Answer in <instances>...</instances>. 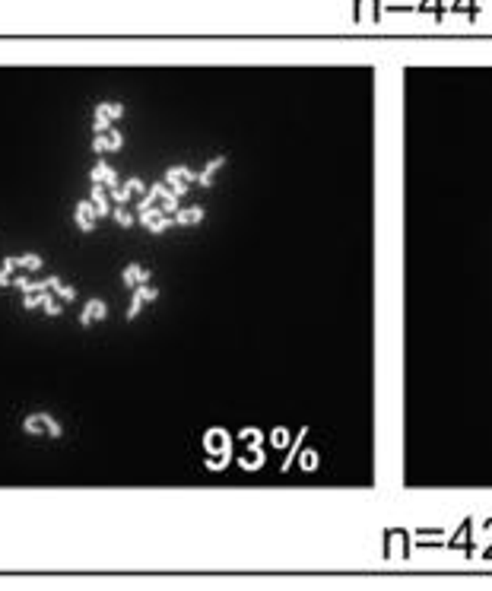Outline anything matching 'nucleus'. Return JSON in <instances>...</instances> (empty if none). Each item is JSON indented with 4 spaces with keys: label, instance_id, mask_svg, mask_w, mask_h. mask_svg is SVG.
<instances>
[{
    "label": "nucleus",
    "instance_id": "nucleus-1",
    "mask_svg": "<svg viewBox=\"0 0 492 591\" xmlns=\"http://www.w3.org/2000/svg\"><path fill=\"white\" fill-rule=\"evenodd\" d=\"M187 181H197V172H191V169H185V165H172V169H165V185L172 188L178 197L187 191Z\"/></svg>",
    "mask_w": 492,
    "mask_h": 591
},
{
    "label": "nucleus",
    "instance_id": "nucleus-2",
    "mask_svg": "<svg viewBox=\"0 0 492 591\" xmlns=\"http://www.w3.org/2000/svg\"><path fill=\"white\" fill-rule=\"evenodd\" d=\"M156 296H159V290L153 283H140L134 290V296H130V306H127V318H137L140 315V308L146 306V302H156Z\"/></svg>",
    "mask_w": 492,
    "mask_h": 591
},
{
    "label": "nucleus",
    "instance_id": "nucleus-3",
    "mask_svg": "<svg viewBox=\"0 0 492 591\" xmlns=\"http://www.w3.org/2000/svg\"><path fill=\"white\" fill-rule=\"evenodd\" d=\"M124 147V137H121L118 128H112L108 134H96V140H92V153H108V150H121Z\"/></svg>",
    "mask_w": 492,
    "mask_h": 591
},
{
    "label": "nucleus",
    "instance_id": "nucleus-4",
    "mask_svg": "<svg viewBox=\"0 0 492 591\" xmlns=\"http://www.w3.org/2000/svg\"><path fill=\"white\" fill-rule=\"evenodd\" d=\"M96 207H92V201H76V223H80L83 232H92L96 229Z\"/></svg>",
    "mask_w": 492,
    "mask_h": 591
},
{
    "label": "nucleus",
    "instance_id": "nucleus-5",
    "mask_svg": "<svg viewBox=\"0 0 492 591\" xmlns=\"http://www.w3.org/2000/svg\"><path fill=\"white\" fill-rule=\"evenodd\" d=\"M90 178L99 181V185H105V188H118V172H114L108 163H96V169L90 172Z\"/></svg>",
    "mask_w": 492,
    "mask_h": 591
},
{
    "label": "nucleus",
    "instance_id": "nucleus-6",
    "mask_svg": "<svg viewBox=\"0 0 492 591\" xmlns=\"http://www.w3.org/2000/svg\"><path fill=\"white\" fill-rule=\"evenodd\" d=\"M92 207H96V217H108L112 213V197L102 191V185L99 181H92V194H90Z\"/></svg>",
    "mask_w": 492,
    "mask_h": 591
},
{
    "label": "nucleus",
    "instance_id": "nucleus-7",
    "mask_svg": "<svg viewBox=\"0 0 492 591\" xmlns=\"http://www.w3.org/2000/svg\"><path fill=\"white\" fill-rule=\"evenodd\" d=\"M153 280V274H149L146 267H140V264H127L124 267V283L130 286V290H137L140 283H149Z\"/></svg>",
    "mask_w": 492,
    "mask_h": 591
},
{
    "label": "nucleus",
    "instance_id": "nucleus-8",
    "mask_svg": "<svg viewBox=\"0 0 492 591\" xmlns=\"http://www.w3.org/2000/svg\"><path fill=\"white\" fill-rule=\"evenodd\" d=\"M226 163H229V156H226V153H219V156H213L207 165H203V172L197 175V181H201L203 188H210V185H213V175H217V172H219V169H223Z\"/></svg>",
    "mask_w": 492,
    "mask_h": 591
},
{
    "label": "nucleus",
    "instance_id": "nucleus-9",
    "mask_svg": "<svg viewBox=\"0 0 492 591\" xmlns=\"http://www.w3.org/2000/svg\"><path fill=\"white\" fill-rule=\"evenodd\" d=\"M175 226H191V223H201L203 219V207H187V210H178V213H172Z\"/></svg>",
    "mask_w": 492,
    "mask_h": 591
},
{
    "label": "nucleus",
    "instance_id": "nucleus-10",
    "mask_svg": "<svg viewBox=\"0 0 492 591\" xmlns=\"http://www.w3.org/2000/svg\"><path fill=\"white\" fill-rule=\"evenodd\" d=\"M13 283L19 286L23 292H42V290H51V277H48V280H26V277H13Z\"/></svg>",
    "mask_w": 492,
    "mask_h": 591
},
{
    "label": "nucleus",
    "instance_id": "nucleus-11",
    "mask_svg": "<svg viewBox=\"0 0 492 591\" xmlns=\"http://www.w3.org/2000/svg\"><path fill=\"white\" fill-rule=\"evenodd\" d=\"M96 115H105V118L118 121L121 115H124V105H121V102H99L96 105Z\"/></svg>",
    "mask_w": 492,
    "mask_h": 591
},
{
    "label": "nucleus",
    "instance_id": "nucleus-12",
    "mask_svg": "<svg viewBox=\"0 0 492 591\" xmlns=\"http://www.w3.org/2000/svg\"><path fill=\"white\" fill-rule=\"evenodd\" d=\"M99 306H102V299H90L86 306L80 308V324L86 328V324H92L96 322V312H99Z\"/></svg>",
    "mask_w": 492,
    "mask_h": 591
},
{
    "label": "nucleus",
    "instance_id": "nucleus-13",
    "mask_svg": "<svg viewBox=\"0 0 492 591\" xmlns=\"http://www.w3.org/2000/svg\"><path fill=\"white\" fill-rule=\"evenodd\" d=\"M35 417H38V423H42V429H45L48 435H54V439H58V435L64 433V429H60V423L51 417V413H35Z\"/></svg>",
    "mask_w": 492,
    "mask_h": 591
},
{
    "label": "nucleus",
    "instance_id": "nucleus-14",
    "mask_svg": "<svg viewBox=\"0 0 492 591\" xmlns=\"http://www.w3.org/2000/svg\"><path fill=\"white\" fill-rule=\"evenodd\" d=\"M51 290L60 296V302H74V299H76V290H70L67 283H60L58 277H51Z\"/></svg>",
    "mask_w": 492,
    "mask_h": 591
},
{
    "label": "nucleus",
    "instance_id": "nucleus-15",
    "mask_svg": "<svg viewBox=\"0 0 492 591\" xmlns=\"http://www.w3.org/2000/svg\"><path fill=\"white\" fill-rule=\"evenodd\" d=\"M169 226H175V219H172V213H159V217H153L149 219V226L146 229H153V232H165Z\"/></svg>",
    "mask_w": 492,
    "mask_h": 591
},
{
    "label": "nucleus",
    "instance_id": "nucleus-16",
    "mask_svg": "<svg viewBox=\"0 0 492 591\" xmlns=\"http://www.w3.org/2000/svg\"><path fill=\"white\" fill-rule=\"evenodd\" d=\"M13 261H16V267H23V270H38V267H42V258H38V255H13Z\"/></svg>",
    "mask_w": 492,
    "mask_h": 591
},
{
    "label": "nucleus",
    "instance_id": "nucleus-17",
    "mask_svg": "<svg viewBox=\"0 0 492 591\" xmlns=\"http://www.w3.org/2000/svg\"><path fill=\"white\" fill-rule=\"evenodd\" d=\"M13 270H16V261H13V255H7L3 258V267H0V286L13 283Z\"/></svg>",
    "mask_w": 492,
    "mask_h": 591
},
{
    "label": "nucleus",
    "instance_id": "nucleus-18",
    "mask_svg": "<svg viewBox=\"0 0 492 591\" xmlns=\"http://www.w3.org/2000/svg\"><path fill=\"white\" fill-rule=\"evenodd\" d=\"M23 296H26V308H35V306H45L48 290H42V292H23Z\"/></svg>",
    "mask_w": 492,
    "mask_h": 591
},
{
    "label": "nucleus",
    "instance_id": "nucleus-19",
    "mask_svg": "<svg viewBox=\"0 0 492 591\" xmlns=\"http://www.w3.org/2000/svg\"><path fill=\"white\" fill-rule=\"evenodd\" d=\"M112 213H114V219H118L121 226H130V223H134V217L127 213V207H124V203H114V207H112Z\"/></svg>",
    "mask_w": 492,
    "mask_h": 591
},
{
    "label": "nucleus",
    "instance_id": "nucleus-20",
    "mask_svg": "<svg viewBox=\"0 0 492 591\" xmlns=\"http://www.w3.org/2000/svg\"><path fill=\"white\" fill-rule=\"evenodd\" d=\"M108 191H112V194H108V197H112V203H127V197H130V188H127V185L124 188H121V185L108 188Z\"/></svg>",
    "mask_w": 492,
    "mask_h": 591
},
{
    "label": "nucleus",
    "instance_id": "nucleus-21",
    "mask_svg": "<svg viewBox=\"0 0 492 591\" xmlns=\"http://www.w3.org/2000/svg\"><path fill=\"white\" fill-rule=\"evenodd\" d=\"M96 134H108L112 131V118H105V115H96V124H92Z\"/></svg>",
    "mask_w": 492,
    "mask_h": 591
},
{
    "label": "nucleus",
    "instance_id": "nucleus-22",
    "mask_svg": "<svg viewBox=\"0 0 492 591\" xmlns=\"http://www.w3.org/2000/svg\"><path fill=\"white\" fill-rule=\"evenodd\" d=\"M153 201H156V194H153V191H146V194L137 201V210H140V213H143V210H153V207H156Z\"/></svg>",
    "mask_w": 492,
    "mask_h": 591
},
{
    "label": "nucleus",
    "instance_id": "nucleus-23",
    "mask_svg": "<svg viewBox=\"0 0 492 591\" xmlns=\"http://www.w3.org/2000/svg\"><path fill=\"white\" fill-rule=\"evenodd\" d=\"M23 429H26L29 435H38V433H42V423H38V417H29V419L23 423Z\"/></svg>",
    "mask_w": 492,
    "mask_h": 591
},
{
    "label": "nucleus",
    "instance_id": "nucleus-24",
    "mask_svg": "<svg viewBox=\"0 0 492 591\" xmlns=\"http://www.w3.org/2000/svg\"><path fill=\"white\" fill-rule=\"evenodd\" d=\"M42 308H45L48 315H60V312H64V306H60V302H54L51 296H48V299H45V306H42Z\"/></svg>",
    "mask_w": 492,
    "mask_h": 591
},
{
    "label": "nucleus",
    "instance_id": "nucleus-25",
    "mask_svg": "<svg viewBox=\"0 0 492 591\" xmlns=\"http://www.w3.org/2000/svg\"><path fill=\"white\" fill-rule=\"evenodd\" d=\"M127 188H130V191H137V194H140V191H146V185H143L140 178H127Z\"/></svg>",
    "mask_w": 492,
    "mask_h": 591
}]
</instances>
